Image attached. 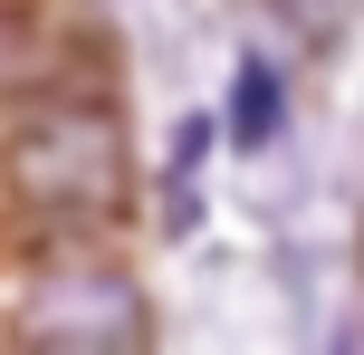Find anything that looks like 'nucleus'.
I'll list each match as a JSON object with an SVG mask.
<instances>
[{
  "mask_svg": "<svg viewBox=\"0 0 364 355\" xmlns=\"http://www.w3.org/2000/svg\"><path fill=\"white\" fill-rule=\"evenodd\" d=\"M278 10H288V29H297V38H336L355 0H278Z\"/></svg>",
  "mask_w": 364,
  "mask_h": 355,
  "instance_id": "39448f33",
  "label": "nucleus"
},
{
  "mask_svg": "<svg viewBox=\"0 0 364 355\" xmlns=\"http://www.w3.org/2000/svg\"><path fill=\"white\" fill-rule=\"evenodd\" d=\"M48 87H68V68L38 48V29L0 19V96H48Z\"/></svg>",
  "mask_w": 364,
  "mask_h": 355,
  "instance_id": "7ed1b4c3",
  "label": "nucleus"
},
{
  "mask_svg": "<svg viewBox=\"0 0 364 355\" xmlns=\"http://www.w3.org/2000/svg\"><path fill=\"white\" fill-rule=\"evenodd\" d=\"M10 337L58 346V355H125V346H144V298L96 250H48L29 269V288H19V307H10Z\"/></svg>",
  "mask_w": 364,
  "mask_h": 355,
  "instance_id": "f03ea898",
  "label": "nucleus"
},
{
  "mask_svg": "<svg viewBox=\"0 0 364 355\" xmlns=\"http://www.w3.org/2000/svg\"><path fill=\"white\" fill-rule=\"evenodd\" d=\"M0 183H10L19 211H38L58 231H87V221H115L134 202V144L115 125V106L48 87L19 106L10 144H0Z\"/></svg>",
  "mask_w": 364,
  "mask_h": 355,
  "instance_id": "f257e3e1",
  "label": "nucleus"
},
{
  "mask_svg": "<svg viewBox=\"0 0 364 355\" xmlns=\"http://www.w3.org/2000/svg\"><path fill=\"white\" fill-rule=\"evenodd\" d=\"M278 106H288V96H278V77L250 58V68H240V87H230V125H240V144H269V134H278Z\"/></svg>",
  "mask_w": 364,
  "mask_h": 355,
  "instance_id": "20e7f679",
  "label": "nucleus"
}]
</instances>
